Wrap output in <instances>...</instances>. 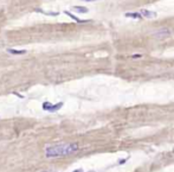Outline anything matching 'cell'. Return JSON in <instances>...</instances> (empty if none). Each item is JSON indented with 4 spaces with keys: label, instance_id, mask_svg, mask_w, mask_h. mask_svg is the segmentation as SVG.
<instances>
[{
    "label": "cell",
    "instance_id": "cell-1",
    "mask_svg": "<svg viewBox=\"0 0 174 172\" xmlns=\"http://www.w3.org/2000/svg\"><path fill=\"white\" fill-rule=\"evenodd\" d=\"M78 150H80V145L77 143H68V144L47 146L45 148V157L49 159L62 158V157H66V155H70V154H74Z\"/></svg>",
    "mask_w": 174,
    "mask_h": 172
},
{
    "label": "cell",
    "instance_id": "cell-2",
    "mask_svg": "<svg viewBox=\"0 0 174 172\" xmlns=\"http://www.w3.org/2000/svg\"><path fill=\"white\" fill-rule=\"evenodd\" d=\"M63 102H58V103H56V105H53V103H51V102H44L43 103V109L44 111H46V112H50V113H53V112H57V111H59V109L63 107Z\"/></svg>",
    "mask_w": 174,
    "mask_h": 172
},
{
    "label": "cell",
    "instance_id": "cell-3",
    "mask_svg": "<svg viewBox=\"0 0 174 172\" xmlns=\"http://www.w3.org/2000/svg\"><path fill=\"white\" fill-rule=\"evenodd\" d=\"M153 36L155 38H159V39H162V38H166V37H169L171 36V31L168 29H160L155 31V32L153 33Z\"/></svg>",
    "mask_w": 174,
    "mask_h": 172
},
{
    "label": "cell",
    "instance_id": "cell-4",
    "mask_svg": "<svg viewBox=\"0 0 174 172\" xmlns=\"http://www.w3.org/2000/svg\"><path fill=\"white\" fill-rule=\"evenodd\" d=\"M140 13H141V15H142L143 18H155L156 15H157L156 12H154V11H149V10H141Z\"/></svg>",
    "mask_w": 174,
    "mask_h": 172
},
{
    "label": "cell",
    "instance_id": "cell-5",
    "mask_svg": "<svg viewBox=\"0 0 174 172\" xmlns=\"http://www.w3.org/2000/svg\"><path fill=\"white\" fill-rule=\"evenodd\" d=\"M64 13L68 15V17H70L71 19H74L75 21H77V23H88L89 20H83V19H80V18H78V17H76V15L75 14H72V13H70L69 11H64Z\"/></svg>",
    "mask_w": 174,
    "mask_h": 172
},
{
    "label": "cell",
    "instance_id": "cell-6",
    "mask_svg": "<svg viewBox=\"0 0 174 172\" xmlns=\"http://www.w3.org/2000/svg\"><path fill=\"white\" fill-rule=\"evenodd\" d=\"M124 15L127 18H134V19H141L142 18L140 12H130V13H126Z\"/></svg>",
    "mask_w": 174,
    "mask_h": 172
},
{
    "label": "cell",
    "instance_id": "cell-7",
    "mask_svg": "<svg viewBox=\"0 0 174 172\" xmlns=\"http://www.w3.org/2000/svg\"><path fill=\"white\" fill-rule=\"evenodd\" d=\"M74 10L77 11L78 13H88L89 12V10L84 6H74Z\"/></svg>",
    "mask_w": 174,
    "mask_h": 172
},
{
    "label": "cell",
    "instance_id": "cell-8",
    "mask_svg": "<svg viewBox=\"0 0 174 172\" xmlns=\"http://www.w3.org/2000/svg\"><path fill=\"white\" fill-rule=\"evenodd\" d=\"M7 52L12 55H24L26 53V50H14V49H7Z\"/></svg>",
    "mask_w": 174,
    "mask_h": 172
},
{
    "label": "cell",
    "instance_id": "cell-9",
    "mask_svg": "<svg viewBox=\"0 0 174 172\" xmlns=\"http://www.w3.org/2000/svg\"><path fill=\"white\" fill-rule=\"evenodd\" d=\"M127 160H128V158H126V159H121V160H120V163H118V164H120V165H122V164H124V163L127 161Z\"/></svg>",
    "mask_w": 174,
    "mask_h": 172
},
{
    "label": "cell",
    "instance_id": "cell-10",
    "mask_svg": "<svg viewBox=\"0 0 174 172\" xmlns=\"http://www.w3.org/2000/svg\"><path fill=\"white\" fill-rule=\"evenodd\" d=\"M141 55H134V56H131V58H140Z\"/></svg>",
    "mask_w": 174,
    "mask_h": 172
},
{
    "label": "cell",
    "instance_id": "cell-11",
    "mask_svg": "<svg viewBox=\"0 0 174 172\" xmlns=\"http://www.w3.org/2000/svg\"><path fill=\"white\" fill-rule=\"evenodd\" d=\"M72 172H83V170H81V169H78V170H75V171H72Z\"/></svg>",
    "mask_w": 174,
    "mask_h": 172
},
{
    "label": "cell",
    "instance_id": "cell-12",
    "mask_svg": "<svg viewBox=\"0 0 174 172\" xmlns=\"http://www.w3.org/2000/svg\"><path fill=\"white\" fill-rule=\"evenodd\" d=\"M83 1H96V0H83Z\"/></svg>",
    "mask_w": 174,
    "mask_h": 172
},
{
    "label": "cell",
    "instance_id": "cell-13",
    "mask_svg": "<svg viewBox=\"0 0 174 172\" xmlns=\"http://www.w3.org/2000/svg\"><path fill=\"white\" fill-rule=\"evenodd\" d=\"M90 172H92V171H90Z\"/></svg>",
    "mask_w": 174,
    "mask_h": 172
}]
</instances>
